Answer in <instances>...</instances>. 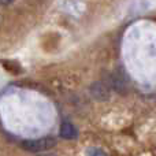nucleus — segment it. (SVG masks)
I'll list each match as a JSON object with an SVG mask.
<instances>
[{"mask_svg":"<svg viewBox=\"0 0 156 156\" xmlns=\"http://www.w3.org/2000/svg\"><path fill=\"white\" fill-rule=\"evenodd\" d=\"M56 145V140L54 137H41V138H36V140H23L21 143V147L23 151L26 152H32V154H38L41 151H48L52 149Z\"/></svg>","mask_w":156,"mask_h":156,"instance_id":"f257e3e1","label":"nucleus"},{"mask_svg":"<svg viewBox=\"0 0 156 156\" xmlns=\"http://www.w3.org/2000/svg\"><path fill=\"white\" fill-rule=\"evenodd\" d=\"M104 83L108 86V89H112V90H115L116 93H119V94L126 93V90H127L126 80H125V77H122L119 73L110 74Z\"/></svg>","mask_w":156,"mask_h":156,"instance_id":"f03ea898","label":"nucleus"},{"mask_svg":"<svg viewBox=\"0 0 156 156\" xmlns=\"http://www.w3.org/2000/svg\"><path fill=\"white\" fill-rule=\"evenodd\" d=\"M89 93L97 101H107V100H110V96H111L108 86L104 82H100V81L93 82L89 86Z\"/></svg>","mask_w":156,"mask_h":156,"instance_id":"7ed1b4c3","label":"nucleus"},{"mask_svg":"<svg viewBox=\"0 0 156 156\" xmlns=\"http://www.w3.org/2000/svg\"><path fill=\"white\" fill-rule=\"evenodd\" d=\"M59 136L65 140H73V138L77 137V129L74 127V125L69 121L62 122L59 129Z\"/></svg>","mask_w":156,"mask_h":156,"instance_id":"20e7f679","label":"nucleus"},{"mask_svg":"<svg viewBox=\"0 0 156 156\" xmlns=\"http://www.w3.org/2000/svg\"><path fill=\"white\" fill-rule=\"evenodd\" d=\"M2 63H3V66H4L7 70L12 71L14 74H16L19 70H21V67L18 66V63L16 62H8V60H5V62H2Z\"/></svg>","mask_w":156,"mask_h":156,"instance_id":"39448f33","label":"nucleus"},{"mask_svg":"<svg viewBox=\"0 0 156 156\" xmlns=\"http://www.w3.org/2000/svg\"><path fill=\"white\" fill-rule=\"evenodd\" d=\"M86 156H107V154L101 148H89Z\"/></svg>","mask_w":156,"mask_h":156,"instance_id":"423d86ee","label":"nucleus"},{"mask_svg":"<svg viewBox=\"0 0 156 156\" xmlns=\"http://www.w3.org/2000/svg\"><path fill=\"white\" fill-rule=\"evenodd\" d=\"M10 3H12V0H0V4L2 5H8Z\"/></svg>","mask_w":156,"mask_h":156,"instance_id":"0eeeda50","label":"nucleus"},{"mask_svg":"<svg viewBox=\"0 0 156 156\" xmlns=\"http://www.w3.org/2000/svg\"><path fill=\"white\" fill-rule=\"evenodd\" d=\"M37 156H56V155L52 154V152H45V154H40V155H37Z\"/></svg>","mask_w":156,"mask_h":156,"instance_id":"6e6552de","label":"nucleus"}]
</instances>
